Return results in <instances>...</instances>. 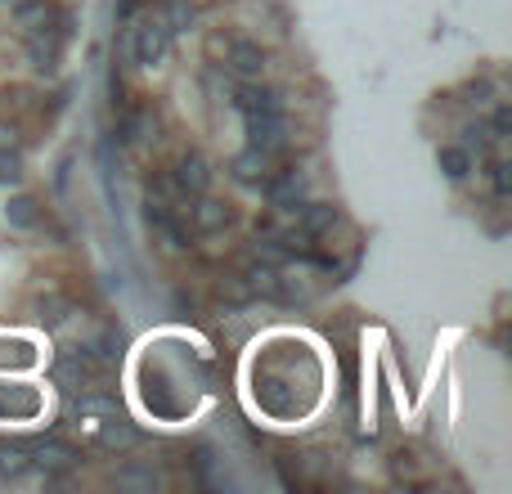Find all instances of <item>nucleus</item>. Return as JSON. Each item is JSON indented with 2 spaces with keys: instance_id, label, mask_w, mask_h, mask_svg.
I'll return each mask as SVG.
<instances>
[{
  "instance_id": "f257e3e1",
  "label": "nucleus",
  "mask_w": 512,
  "mask_h": 494,
  "mask_svg": "<svg viewBox=\"0 0 512 494\" xmlns=\"http://www.w3.org/2000/svg\"><path fill=\"white\" fill-rule=\"evenodd\" d=\"M108 373H113V369H104V364H99L86 346H68V351H59V360H54V382H59L63 391H72V396H77V391L104 387Z\"/></svg>"
},
{
  "instance_id": "f03ea898",
  "label": "nucleus",
  "mask_w": 512,
  "mask_h": 494,
  "mask_svg": "<svg viewBox=\"0 0 512 494\" xmlns=\"http://www.w3.org/2000/svg\"><path fill=\"white\" fill-rule=\"evenodd\" d=\"M167 50H171V32H167V23H162V14H149L144 23L131 27V63L135 68H158V63L167 59Z\"/></svg>"
},
{
  "instance_id": "7ed1b4c3",
  "label": "nucleus",
  "mask_w": 512,
  "mask_h": 494,
  "mask_svg": "<svg viewBox=\"0 0 512 494\" xmlns=\"http://www.w3.org/2000/svg\"><path fill=\"white\" fill-rule=\"evenodd\" d=\"M243 122H248V144L261 149L265 158L288 149V117H283V108H256V113H243Z\"/></svg>"
},
{
  "instance_id": "20e7f679",
  "label": "nucleus",
  "mask_w": 512,
  "mask_h": 494,
  "mask_svg": "<svg viewBox=\"0 0 512 494\" xmlns=\"http://www.w3.org/2000/svg\"><path fill=\"white\" fill-rule=\"evenodd\" d=\"M185 221H189V234L216 239V234H225L234 225V207L221 203V198H212V194H198V198H189Z\"/></svg>"
},
{
  "instance_id": "39448f33",
  "label": "nucleus",
  "mask_w": 512,
  "mask_h": 494,
  "mask_svg": "<svg viewBox=\"0 0 512 494\" xmlns=\"http://www.w3.org/2000/svg\"><path fill=\"white\" fill-rule=\"evenodd\" d=\"M261 189L274 212H283V216H297V207L306 203V176L301 171H274V176H265Z\"/></svg>"
},
{
  "instance_id": "423d86ee",
  "label": "nucleus",
  "mask_w": 512,
  "mask_h": 494,
  "mask_svg": "<svg viewBox=\"0 0 512 494\" xmlns=\"http://www.w3.org/2000/svg\"><path fill=\"white\" fill-rule=\"evenodd\" d=\"M63 36L50 32V27H36V32H27V63H32V72H41V77H54L59 72V59H63Z\"/></svg>"
},
{
  "instance_id": "0eeeda50",
  "label": "nucleus",
  "mask_w": 512,
  "mask_h": 494,
  "mask_svg": "<svg viewBox=\"0 0 512 494\" xmlns=\"http://www.w3.org/2000/svg\"><path fill=\"white\" fill-rule=\"evenodd\" d=\"M81 463V454L72 450L68 441H59V436H50V441H36L32 445V472H45V477H63V472H72Z\"/></svg>"
},
{
  "instance_id": "6e6552de",
  "label": "nucleus",
  "mask_w": 512,
  "mask_h": 494,
  "mask_svg": "<svg viewBox=\"0 0 512 494\" xmlns=\"http://www.w3.org/2000/svg\"><path fill=\"white\" fill-rule=\"evenodd\" d=\"M171 180H176V189L185 198H198L212 189V167H207L203 153H180L176 167H171Z\"/></svg>"
},
{
  "instance_id": "1a4fd4ad",
  "label": "nucleus",
  "mask_w": 512,
  "mask_h": 494,
  "mask_svg": "<svg viewBox=\"0 0 512 494\" xmlns=\"http://www.w3.org/2000/svg\"><path fill=\"white\" fill-rule=\"evenodd\" d=\"M86 427H90V436H95V445H104V450H135V445H140V432H135L122 414L90 418Z\"/></svg>"
},
{
  "instance_id": "9d476101",
  "label": "nucleus",
  "mask_w": 512,
  "mask_h": 494,
  "mask_svg": "<svg viewBox=\"0 0 512 494\" xmlns=\"http://www.w3.org/2000/svg\"><path fill=\"white\" fill-rule=\"evenodd\" d=\"M225 68L234 72V81H261L265 50L256 41H230V50H225Z\"/></svg>"
},
{
  "instance_id": "9b49d317",
  "label": "nucleus",
  "mask_w": 512,
  "mask_h": 494,
  "mask_svg": "<svg viewBox=\"0 0 512 494\" xmlns=\"http://www.w3.org/2000/svg\"><path fill=\"white\" fill-rule=\"evenodd\" d=\"M337 221H342V216H337L333 203H301L297 207V225H292V230L306 234V239H319V234H328Z\"/></svg>"
},
{
  "instance_id": "f8f14e48",
  "label": "nucleus",
  "mask_w": 512,
  "mask_h": 494,
  "mask_svg": "<svg viewBox=\"0 0 512 494\" xmlns=\"http://www.w3.org/2000/svg\"><path fill=\"white\" fill-rule=\"evenodd\" d=\"M270 162H274V158H265L261 149H252V144H248V149H243L239 158L230 162V176L239 180V185H256V189H261L265 176H270Z\"/></svg>"
},
{
  "instance_id": "ddd939ff",
  "label": "nucleus",
  "mask_w": 512,
  "mask_h": 494,
  "mask_svg": "<svg viewBox=\"0 0 512 494\" xmlns=\"http://www.w3.org/2000/svg\"><path fill=\"white\" fill-rule=\"evenodd\" d=\"M72 315H77V306H72L63 292H45V297H36V319H41L45 328H68L72 324Z\"/></svg>"
},
{
  "instance_id": "4468645a",
  "label": "nucleus",
  "mask_w": 512,
  "mask_h": 494,
  "mask_svg": "<svg viewBox=\"0 0 512 494\" xmlns=\"http://www.w3.org/2000/svg\"><path fill=\"white\" fill-rule=\"evenodd\" d=\"M436 162H441V171H445L450 180H468L472 167H477V158H472L463 144H445V149L436 153Z\"/></svg>"
},
{
  "instance_id": "2eb2a0df",
  "label": "nucleus",
  "mask_w": 512,
  "mask_h": 494,
  "mask_svg": "<svg viewBox=\"0 0 512 494\" xmlns=\"http://www.w3.org/2000/svg\"><path fill=\"white\" fill-rule=\"evenodd\" d=\"M5 221L14 230H41V207H36V198H9Z\"/></svg>"
},
{
  "instance_id": "dca6fc26",
  "label": "nucleus",
  "mask_w": 512,
  "mask_h": 494,
  "mask_svg": "<svg viewBox=\"0 0 512 494\" xmlns=\"http://www.w3.org/2000/svg\"><path fill=\"white\" fill-rule=\"evenodd\" d=\"M162 23H167V32H171V36L189 32V27L198 23L194 0H167V9H162Z\"/></svg>"
},
{
  "instance_id": "f3484780",
  "label": "nucleus",
  "mask_w": 512,
  "mask_h": 494,
  "mask_svg": "<svg viewBox=\"0 0 512 494\" xmlns=\"http://www.w3.org/2000/svg\"><path fill=\"white\" fill-rule=\"evenodd\" d=\"M32 472V459H27V450H18V445H5L0 441V477L5 481H18Z\"/></svg>"
},
{
  "instance_id": "a211bd4d",
  "label": "nucleus",
  "mask_w": 512,
  "mask_h": 494,
  "mask_svg": "<svg viewBox=\"0 0 512 494\" xmlns=\"http://www.w3.org/2000/svg\"><path fill=\"white\" fill-rule=\"evenodd\" d=\"M459 135H463V149H468L472 158H481V153H490V144H499L495 135H490V126H486V122H468Z\"/></svg>"
},
{
  "instance_id": "6ab92c4d",
  "label": "nucleus",
  "mask_w": 512,
  "mask_h": 494,
  "mask_svg": "<svg viewBox=\"0 0 512 494\" xmlns=\"http://www.w3.org/2000/svg\"><path fill=\"white\" fill-rule=\"evenodd\" d=\"M36 414L41 409V400H36V391H0V414Z\"/></svg>"
},
{
  "instance_id": "aec40b11",
  "label": "nucleus",
  "mask_w": 512,
  "mask_h": 494,
  "mask_svg": "<svg viewBox=\"0 0 512 494\" xmlns=\"http://www.w3.org/2000/svg\"><path fill=\"white\" fill-rule=\"evenodd\" d=\"M490 189H495L499 203L508 198V162H490Z\"/></svg>"
},
{
  "instance_id": "412c9836",
  "label": "nucleus",
  "mask_w": 512,
  "mask_h": 494,
  "mask_svg": "<svg viewBox=\"0 0 512 494\" xmlns=\"http://www.w3.org/2000/svg\"><path fill=\"white\" fill-rule=\"evenodd\" d=\"M23 176V158L18 153H0V180H18Z\"/></svg>"
},
{
  "instance_id": "4be33fe9",
  "label": "nucleus",
  "mask_w": 512,
  "mask_h": 494,
  "mask_svg": "<svg viewBox=\"0 0 512 494\" xmlns=\"http://www.w3.org/2000/svg\"><path fill=\"white\" fill-rule=\"evenodd\" d=\"M508 122H512L508 108L499 104V108H495V117H490V135H495V140H508Z\"/></svg>"
},
{
  "instance_id": "5701e85b",
  "label": "nucleus",
  "mask_w": 512,
  "mask_h": 494,
  "mask_svg": "<svg viewBox=\"0 0 512 494\" xmlns=\"http://www.w3.org/2000/svg\"><path fill=\"white\" fill-rule=\"evenodd\" d=\"M140 9H144V0H117V18H122V23H131Z\"/></svg>"
},
{
  "instance_id": "b1692460",
  "label": "nucleus",
  "mask_w": 512,
  "mask_h": 494,
  "mask_svg": "<svg viewBox=\"0 0 512 494\" xmlns=\"http://www.w3.org/2000/svg\"><path fill=\"white\" fill-rule=\"evenodd\" d=\"M5 144H9V149L18 144V126H5V122H0V149H5Z\"/></svg>"
},
{
  "instance_id": "393cba45",
  "label": "nucleus",
  "mask_w": 512,
  "mask_h": 494,
  "mask_svg": "<svg viewBox=\"0 0 512 494\" xmlns=\"http://www.w3.org/2000/svg\"><path fill=\"white\" fill-rule=\"evenodd\" d=\"M27 5V0H9V9H23Z\"/></svg>"
}]
</instances>
